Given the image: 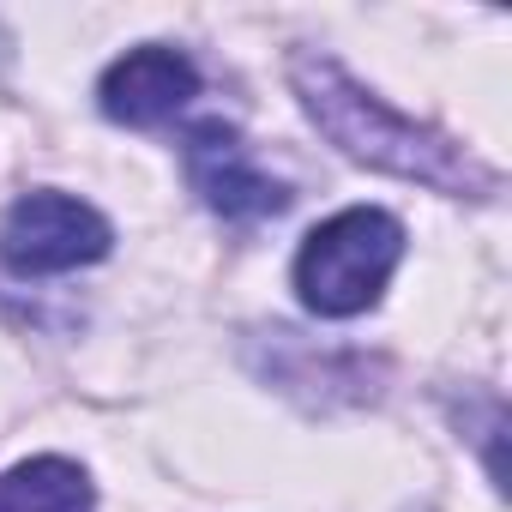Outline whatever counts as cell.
Masks as SVG:
<instances>
[{
  "label": "cell",
  "mask_w": 512,
  "mask_h": 512,
  "mask_svg": "<svg viewBox=\"0 0 512 512\" xmlns=\"http://www.w3.org/2000/svg\"><path fill=\"white\" fill-rule=\"evenodd\" d=\"M187 181L223 217H272V211L290 205L284 181H272L260 163H253V151L241 145V133L223 127V121H199L187 133Z\"/></svg>",
  "instance_id": "cell-4"
},
{
  "label": "cell",
  "mask_w": 512,
  "mask_h": 512,
  "mask_svg": "<svg viewBox=\"0 0 512 512\" xmlns=\"http://www.w3.org/2000/svg\"><path fill=\"white\" fill-rule=\"evenodd\" d=\"M199 91V73L181 49H133L103 73V115L127 127H157L169 121L187 97Z\"/></svg>",
  "instance_id": "cell-5"
},
{
  "label": "cell",
  "mask_w": 512,
  "mask_h": 512,
  "mask_svg": "<svg viewBox=\"0 0 512 512\" xmlns=\"http://www.w3.org/2000/svg\"><path fill=\"white\" fill-rule=\"evenodd\" d=\"M109 253V223L73 193H25L0 223V260L19 278H55Z\"/></svg>",
  "instance_id": "cell-3"
},
{
  "label": "cell",
  "mask_w": 512,
  "mask_h": 512,
  "mask_svg": "<svg viewBox=\"0 0 512 512\" xmlns=\"http://www.w3.org/2000/svg\"><path fill=\"white\" fill-rule=\"evenodd\" d=\"M0 512H91V482L67 458H31L0 476Z\"/></svg>",
  "instance_id": "cell-6"
},
{
  "label": "cell",
  "mask_w": 512,
  "mask_h": 512,
  "mask_svg": "<svg viewBox=\"0 0 512 512\" xmlns=\"http://www.w3.org/2000/svg\"><path fill=\"white\" fill-rule=\"evenodd\" d=\"M404 260V229L398 217L374 211V205H356V211H338L332 223H320L302 253H296V290L314 314L326 320H350L362 314L368 302H380L392 266Z\"/></svg>",
  "instance_id": "cell-2"
},
{
  "label": "cell",
  "mask_w": 512,
  "mask_h": 512,
  "mask_svg": "<svg viewBox=\"0 0 512 512\" xmlns=\"http://www.w3.org/2000/svg\"><path fill=\"white\" fill-rule=\"evenodd\" d=\"M296 91H302L308 115L320 121V133L332 145H344L350 157H362L374 169H392L404 181L446 187V193H464V187L494 193V175H482L458 145H446L440 133H428V127H416L404 115H392L380 97H368L326 55H296Z\"/></svg>",
  "instance_id": "cell-1"
}]
</instances>
